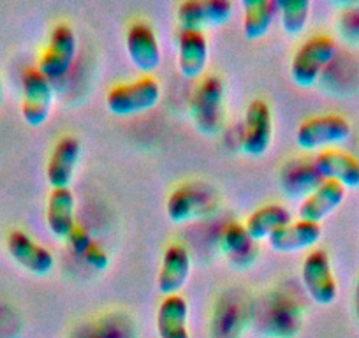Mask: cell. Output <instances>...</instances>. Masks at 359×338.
Here are the masks:
<instances>
[{
    "instance_id": "19",
    "label": "cell",
    "mask_w": 359,
    "mask_h": 338,
    "mask_svg": "<svg viewBox=\"0 0 359 338\" xmlns=\"http://www.w3.org/2000/svg\"><path fill=\"white\" fill-rule=\"evenodd\" d=\"M220 247L229 263L236 268H250L257 259V241L240 222H229L224 227L220 234Z\"/></svg>"
},
{
    "instance_id": "11",
    "label": "cell",
    "mask_w": 359,
    "mask_h": 338,
    "mask_svg": "<svg viewBox=\"0 0 359 338\" xmlns=\"http://www.w3.org/2000/svg\"><path fill=\"white\" fill-rule=\"evenodd\" d=\"M191 268L192 259L187 247L178 241L169 243L164 250L161 270H158V291L164 296L180 295V291L185 288L189 277H191Z\"/></svg>"
},
{
    "instance_id": "13",
    "label": "cell",
    "mask_w": 359,
    "mask_h": 338,
    "mask_svg": "<svg viewBox=\"0 0 359 338\" xmlns=\"http://www.w3.org/2000/svg\"><path fill=\"white\" fill-rule=\"evenodd\" d=\"M81 158V143L74 136H64L57 141L46 164V178L51 189L69 187L76 165Z\"/></svg>"
},
{
    "instance_id": "8",
    "label": "cell",
    "mask_w": 359,
    "mask_h": 338,
    "mask_svg": "<svg viewBox=\"0 0 359 338\" xmlns=\"http://www.w3.org/2000/svg\"><path fill=\"white\" fill-rule=\"evenodd\" d=\"M302 280L310 298L319 305H331L338 296V284L333 275L327 252L316 248L305 257L302 266Z\"/></svg>"
},
{
    "instance_id": "22",
    "label": "cell",
    "mask_w": 359,
    "mask_h": 338,
    "mask_svg": "<svg viewBox=\"0 0 359 338\" xmlns=\"http://www.w3.org/2000/svg\"><path fill=\"white\" fill-rule=\"evenodd\" d=\"M289 222H292V213L289 212L287 206L280 203H269L254 210L247 217L243 226L255 241H261L268 240L275 231L287 226Z\"/></svg>"
},
{
    "instance_id": "25",
    "label": "cell",
    "mask_w": 359,
    "mask_h": 338,
    "mask_svg": "<svg viewBox=\"0 0 359 338\" xmlns=\"http://www.w3.org/2000/svg\"><path fill=\"white\" fill-rule=\"evenodd\" d=\"M180 30L185 32H205L208 29L205 13V0H185L176 13Z\"/></svg>"
},
{
    "instance_id": "21",
    "label": "cell",
    "mask_w": 359,
    "mask_h": 338,
    "mask_svg": "<svg viewBox=\"0 0 359 338\" xmlns=\"http://www.w3.org/2000/svg\"><path fill=\"white\" fill-rule=\"evenodd\" d=\"M187 320V299L180 295L164 296L157 310L158 338H191Z\"/></svg>"
},
{
    "instance_id": "2",
    "label": "cell",
    "mask_w": 359,
    "mask_h": 338,
    "mask_svg": "<svg viewBox=\"0 0 359 338\" xmlns=\"http://www.w3.org/2000/svg\"><path fill=\"white\" fill-rule=\"evenodd\" d=\"M219 205V196L203 182H185L171 191L165 201V213L169 220L184 224L189 220L210 215Z\"/></svg>"
},
{
    "instance_id": "17",
    "label": "cell",
    "mask_w": 359,
    "mask_h": 338,
    "mask_svg": "<svg viewBox=\"0 0 359 338\" xmlns=\"http://www.w3.org/2000/svg\"><path fill=\"white\" fill-rule=\"evenodd\" d=\"M345 191L333 180H324L313 192H310L299 205V219L320 224L344 203Z\"/></svg>"
},
{
    "instance_id": "4",
    "label": "cell",
    "mask_w": 359,
    "mask_h": 338,
    "mask_svg": "<svg viewBox=\"0 0 359 338\" xmlns=\"http://www.w3.org/2000/svg\"><path fill=\"white\" fill-rule=\"evenodd\" d=\"M337 51V41L326 34H317L306 39L296 50L291 62V76L296 85L303 88L316 85L326 65L334 60Z\"/></svg>"
},
{
    "instance_id": "30",
    "label": "cell",
    "mask_w": 359,
    "mask_h": 338,
    "mask_svg": "<svg viewBox=\"0 0 359 338\" xmlns=\"http://www.w3.org/2000/svg\"><path fill=\"white\" fill-rule=\"evenodd\" d=\"M0 101H2V76H0Z\"/></svg>"
},
{
    "instance_id": "1",
    "label": "cell",
    "mask_w": 359,
    "mask_h": 338,
    "mask_svg": "<svg viewBox=\"0 0 359 338\" xmlns=\"http://www.w3.org/2000/svg\"><path fill=\"white\" fill-rule=\"evenodd\" d=\"M226 85L217 74L203 76L191 97V116L199 133L213 136L224 122Z\"/></svg>"
},
{
    "instance_id": "7",
    "label": "cell",
    "mask_w": 359,
    "mask_h": 338,
    "mask_svg": "<svg viewBox=\"0 0 359 338\" xmlns=\"http://www.w3.org/2000/svg\"><path fill=\"white\" fill-rule=\"evenodd\" d=\"M78 51V39L67 23H58L50 34L46 48L41 53L37 69L50 79L51 83L62 79L72 67V62Z\"/></svg>"
},
{
    "instance_id": "20",
    "label": "cell",
    "mask_w": 359,
    "mask_h": 338,
    "mask_svg": "<svg viewBox=\"0 0 359 338\" xmlns=\"http://www.w3.org/2000/svg\"><path fill=\"white\" fill-rule=\"evenodd\" d=\"M76 199L71 187L51 189L46 205L48 229L58 238H67L76 227Z\"/></svg>"
},
{
    "instance_id": "14",
    "label": "cell",
    "mask_w": 359,
    "mask_h": 338,
    "mask_svg": "<svg viewBox=\"0 0 359 338\" xmlns=\"http://www.w3.org/2000/svg\"><path fill=\"white\" fill-rule=\"evenodd\" d=\"M320 177L324 180H333L344 189L359 187V161L347 151L330 148L313 157Z\"/></svg>"
},
{
    "instance_id": "9",
    "label": "cell",
    "mask_w": 359,
    "mask_h": 338,
    "mask_svg": "<svg viewBox=\"0 0 359 338\" xmlns=\"http://www.w3.org/2000/svg\"><path fill=\"white\" fill-rule=\"evenodd\" d=\"M273 141V116L268 102L262 99H254L245 109L243 137L241 148L247 155L261 157L271 147Z\"/></svg>"
},
{
    "instance_id": "27",
    "label": "cell",
    "mask_w": 359,
    "mask_h": 338,
    "mask_svg": "<svg viewBox=\"0 0 359 338\" xmlns=\"http://www.w3.org/2000/svg\"><path fill=\"white\" fill-rule=\"evenodd\" d=\"M67 240L69 243H71V247L74 248L76 254H79V256H85L86 252H88V248L94 245V240H92L88 231H86L83 226H78V224H76L74 229L71 231Z\"/></svg>"
},
{
    "instance_id": "16",
    "label": "cell",
    "mask_w": 359,
    "mask_h": 338,
    "mask_svg": "<svg viewBox=\"0 0 359 338\" xmlns=\"http://www.w3.org/2000/svg\"><path fill=\"white\" fill-rule=\"evenodd\" d=\"M320 236H323L320 224L298 219L275 231L268 238V243L275 252L289 254V252L306 250V248L313 247L320 240Z\"/></svg>"
},
{
    "instance_id": "6",
    "label": "cell",
    "mask_w": 359,
    "mask_h": 338,
    "mask_svg": "<svg viewBox=\"0 0 359 338\" xmlns=\"http://www.w3.org/2000/svg\"><path fill=\"white\" fill-rule=\"evenodd\" d=\"M53 83L37 67H29L22 74V116L29 126L39 127L53 108Z\"/></svg>"
},
{
    "instance_id": "12",
    "label": "cell",
    "mask_w": 359,
    "mask_h": 338,
    "mask_svg": "<svg viewBox=\"0 0 359 338\" xmlns=\"http://www.w3.org/2000/svg\"><path fill=\"white\" fill-rule=\"evenodd\" d=\"M126 48L130 62L140 71H155L161 64V44L155 30L148 23L136 22L129 27L126 36Z\"/></svg>"
},
{
    "instance_id": "3",
    "label": "cell",
    "mask_w": 359,
    "mask_h": 338,
    "mask_svg": "<svg viewBox=\"0 0 359 338\" xmlns=\"http://www.w3.org/2000/svg\"><path fill=\"white\" fill-rule=\"evenodd\" d=\"M161 101V83L147 74L118 83L106 95V106L116 116H133L151 109Z\"/></svg>"
},
{
    "instance_id": "10",
    "label": "cell",
    "mask_w": 359,
    "mask_h": 338,
    "mask_svg": "<svg viewBox=\"0 0 359 338\" xmlns=\"http://www.w3.org/2000/svg\"><path fill=\"white\" fill-rule=\"evenodd\" d=\"M6 248H8L9 256L30 273L43 277L53 270V254L46 247L37 243L25 231H11L6 238Z\"/></svg>"
},
{
    "instance_id": "28",
    "label": "cell",
    "mask_w": 359,
    "mask_h": 338,
    "mask_svg": "<svg viewBox=\"0 0 359 338\" xmlns=\"http://www.w3.org/2000/svg\"><path fill=\"white\" fill-rule=\"evenodd\" d=\"M83 257H85V261L90 264V266L95 268V270H99V271H104L106 268L109 266L108 252L95 243L88 248V252H86Z\"/></svg>"
},
{
    "instance_id": "15",
    "label": "cell",
    "mask_w": 359,
    "mask_h": 338,
    "mask_svg": "<svg viewBox=\"0 0 359 338\" xmlns=\"http://www.w3.org/2000/svg\"><path fill=\"white\" fill-rule=\"evenodd\" d=\"M210 46L205 32H185L178 36V71L189 79H198L205 74L208 65Z\"/></svg>"
},
{
    "instance_id": "29",
    "label": "cell",
    "mask_w": 359,
    "mask_h": 338,
    "mask_svg": "<svg viewBox=\"0 0 359 338\" xmlns=\"http://www.w3.org/2000/svg\"><path fill=\"white\" fill-rule=\"evenodd\" d=\"M354 310H355V317H358V323H359V280H358V285H355V292H354Z\"/></svg>"
},
{
    "instance_id": "26",
    "label": "cell",
    "mask_w": 359,
    "mask_h": 338,
    "mask_svg": "<svg viewBox=\"0 0 359 338\" xmlns=\"http://www.w3.org/2000/svg\"><path fill=\"white\" fill-rule=\"evenodd\" d=\"M234 11L233 2L229 0H205V13L208 27L224 25L231 20Z\"/></svg>"
},
{
    "instance_id": "24",
    "label": "cell",
    "mask_w": 359,
    "mask_h": 338,
    "mask_svg": "<svg viewBox=\"0 0 359 338\" xmlns=\"http://www.w3.org/2000/svg\"><path fill=\"white\" fill-rule=\"evenodd\" d=\"M282 29L289 36H298L305 30L310 16L309 0H277Z\"/></svg>"
},
{
    "instance_id": "5",
    "label": "cell",
    "mask_w": 359,
    "mask_h": 338,
    "mask_svg": "<svg viewBox=\"0 0 359 338\" xmlns=\"http://www.w3.org/2000/svg\"><path fill=\"white\" fill-rule=\"evenodd\" d=\"M352 127L345 116L337 113L312 116L296 130V143L303 150H330L351 137Z\"/></svg>"
},
{
    "instance_id": "18",
    "label": "cell",
    "mask_w": 359,
    "mask_h": 338,
    "mask_svg": "<svg viewBox=\"0 0 359 338\" xmlns=\"http://www.w3.org/2000/svg\"><path fill=\"white\" fill-rule=\"evenodd\" d=\"M324 178L320 177L313 158H294L289 161L280 171V185L289 196L305 199L316 191Z\"/></svg>"
},
{
    "instance_id": "23",
    "label": "cell",
    "mask_w": 359,
    "mask_h": 338,
    "mask_svg": "<svg viewBox=\"0 0 359 338\" xmlns=\"http://www.w3.org/2000/svg\"><path fill=\"white\" fill-rule=\"evenodd\" d=\"M243 34L248 39L266 36L278 15L277 0H245L243 4Z\"/></svg>"
}]
</instances>
